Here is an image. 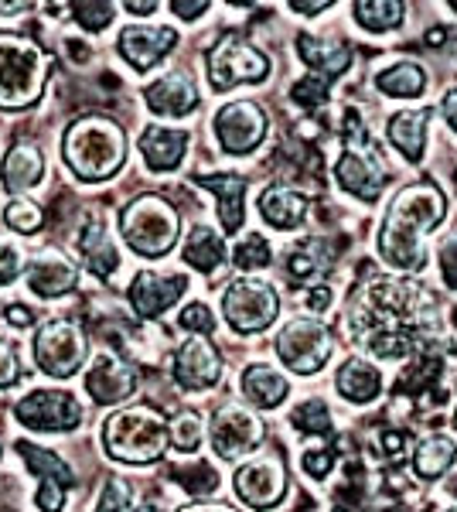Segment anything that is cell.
<instances>
[{"label": "cell", "mask_w": 457, "mask_h": 512, "mask_svg": "<svg viewBox=\"0 0 457 512\" xmlns=\"http://www.w3.org/2000/svg\"><path fill=\"white\" fill-rule=\"evenodd\" d=\"M157 4H127V11H134V14H151Z\"/></svg>", "instance_id": "57"}, {"label": "cell", "mask_w": 457, "mask_h": 512, "mask_svg": "<svg viewBox=\"0 0 457 512\" xmlns=\"http://www.w3.org/2000/svg\"><path fill=\"white\" fill-rule=\"evenodd\" d=\"M144 99L157 117H188V113L198 106V89L188 72L174 69L168 76L157 79L154 86H147Z\"/></svg>", "instance_id": "22"}, {"label": "cell", "mask_w": 457, "mask_h": 512, "mask_svg": "<svg viewBox=\"0 0 457 512\" xmlns=\"http://www.w3.org/2000/svg\"><path fill=\"white\" fill-rule=\"evenodd\" d=\"M79 253L82 260H86V267L93 270L99 280H110L116 274V267H120V253H116V243L106 233L103 219L99 216H89L82 222L79 229Z\"/></svg>", "instance_id": "23"}, {"label": "cell", "mask_w": 457, "mask_h": 512, "mask_svg": "<svg viewBox=\"0 0 457 512\" xmlns=\"http://www.w3.org/2000/svg\"><path fill=\"white\" fill-rule=\"evenodd\" d=\"M72 11H76V21L86 31H103L106 24L113 21L116 7L113 4H72Z\"/></svg>", "instance_id": "45"}, {"label": "cell", "mask_w": 457, "mask_h": 512, "mask_svg": "<svg viewBox=\"0 0 457 512\" xmlns=\"http://www.w3.org/2000/svg\"><path fill=\"white\" fill-rule=\"evenodd\" d=\"M178 512H236V509L222 506V502H198V506H185V509H178Z\"/></svg>", "instance_id": "55"}, {"label": "cell", "mask_w": 457, "mask_h": 512, "mask_svg": "<svg viewBox=\"0 0 457 512\" xmlns=\"http://www.w3.org/2000/svg\"><path fill=\"white\" fill-rule=\"evenodd\" d=\"M434 297L413 280H376L355 297L352 338L379 359H403L437 325Z\"/></svg>", "instance_id": "1"}, {"label": "cell", "mask_w": 457, "mask_h": 512, "mask_svg": "<svg viewBox=\"0 0 457 512\" xmlns=\"http://www.w3.org/2000/svg\"><path fill=\"white\" fill-rule=\"evenodd\" d=\"M222 315L239 335H256L277 321L280 294L260 277H239L222 294Z\"/></svg>", "instance_id": "7"}, {"label": "cell", "mask_w": 457, "mask_h": 512, "mask_svg": "<svg viewBox=\"0 0 457 512\" xmlns=\"http://www.w3.org/2000/svg\"><path fill=\"white\" fill-rule=\"evenodd\" d=\"M137 512H161L157 506H137Z\"/></svg>", "instance_id": "59"}, {"label": "cell", "mask_w": 457, "mask_h": 512, "mask_svg": "<svg viewBox=\"0 0 457 512\" xmlns=\"http://www.w3.org/2000/svg\"><path fill=\"white\" fill-rule=\"evenodd\" d=\"M185 147H188V130L147 127L140 134V154H144L151 171H174L185 161Z\"/></svg>", "instance_id": "24"}, {"label": "cell", "mask_w": 457, "mask_h": 512, "mask_svg": "<svg viewBox=\"0 0 457 512\" xmlns=\"http://www.w3.org/2000/svg\"><path fill=\"white\" fill-rule=\"evenodd\" d=\"M202 188H209L219 198V222L226 233H236L246 219V178L243 175H195Z\"/></svg>", "instance_id": "25"}, {"label": "cell", "mask_w": 457, "mask_h": 512, "mask_svg": "<svg viewBox=\"0 0 457 512\" xmlns=\"http://www.w3.org/2000/svg\"><path fill=\"white\" fill-rule=\"evenodd\" d=\"M178 45L174 28H147V24H130L120 31V55L134 65L137 72L154 69L171 48Z\"/></svg>", "instance_id": "20"}, {"label": "cell", "mask_w": 457, "mask_h": 512, "mask_svg": "<svg viewBox=\"0 0 457 512\" xmlns=\"http://www.w3.org/2000/svg\"><path fill=\"white\" fill-rule=\"evenodd\" d=\"M338 393L345 396L348 403H372L382 390V376L372 362L365 359H348L335 376Z\"/></svg>", "instance_id": "30"}, {"label": "cell", "mask_w": 457, "mask_h": 512, "mask_svg": "<svg viewBox=\"0 0 457 512\" xmlns=\"http://www.w3.org/2000/svg\"><path fill=\"white\" fill-rule=\"evenodd\" d=\"M232 263H236L239 270H260L270 263V243L263 239L260 233H249L236 243V250H232Z\"/></svg>", "instance_id": "39"}, {"label": "cell", "mask_w": 457, "mask_h": 512, "mask_svg": "<svg viewBox=\"0 0 457 512\" xmlns=\"http://www.w3.org/2000/svg\"><path fill=\"white\" fill-rule=\"evenodd\" d=\"M263 441V420L239 403H226L212 417V448L219 458H243Z\"/></svg>", "instance_id": "15"}, {"label": "cell", "mask_w": 457, "mask_h": 512, "mask_svg": "<svg viewBox=\"0 0 457 512\" xmlns=\"http://www.w3.org/2000/svg\"><path fill=\"white\" fill-rule=\"evenodd\" d=\"M185 287H188L185 274H154V270H144V274L130 280L127 297L140 318H161L185 294Z\"/></svg>", "instance_id": "19"}, {"label": "cell", "mask_w": 457, "mask_h": 512, "mask_svg": "<svg viewBox=\"0 0 457 512\" xmlns=\"http://www.w3.org/2000/svg\"><path fill=\"white\" fill-rule=\"evenodd\" d=\"M171 11L178 14V18H185V21H195L198 14H205V11H209V4H205V0H198V4H181V0H174V4H171Z\"/></svg>", "instance_id": "51"}, {"label": "cell", "mask_w": 457, "mask_h": 512, "mask_svg": "<svg viewBox=\"0 0 457 512\" xmlns=\"http://www.w3.org/2000/svg\"><path fill=\"white\" fill-rule=\"evenodd\" d=\"M21 379V359H18V345L11 338H0V390L14 386Z\"/></svg>", "instance_id": "48"}, {"label": "cell", "mask_w": 457, "mask_h": 512, "mask_svg": "<svg viewBox=\"0 0 457 512\" xmlns=\"http://www.w3.org/2000/svg\"><path fill=\"white\" fill-rule=\"evenodd\" d=\"M355 21L359 28L372 31V35H386V31L403 24V4L400 0H376V4H355Z\"/></svg>", "instance_id": "35"}, {"label": "cell", "mask_w": 457, "mask_h": 512, "mask_svg": "<svg viewBox=\"0 0 457 512\" xmlns=\"http://www.w3.org/2000/svg\"><path fill=\"white\" fill-rule=\"evenodd\" d=\"M437 260H440V277H444V284L451 287V291H457V229L440 239Z\"/></svg>", "instance_id": "46"}, {"label": "cell", "mask_w": 457, "mask_h": 512, "mask_svg": "<svg viewBox=\"0 0 457 512\" xmlns=\"http://www.w3.org/2000/svg\"><path fill=\"white\" fill-rule=\"evenodd\" d=\"M328 267H331V260H328V250H324V243H321V239H307L301 250L290 253L287 277L297 280V284H304V280L324 274Z\"/></svg>", "instance_id": "36"}, {"label": "cell", "mask_w": 457, "mask_h": 512, "mask_svg": "<svg viewBox=\"0 0 457 512\" xmlns=\"http://www.w3.org/2000/svg\"><path fill=\"white\" fill-rule=\"evenodd\" d=\"M243 393L253 407L273 410L287 400L290 383H287V376H280L277 369L267 366V362H256V366H249L243 373Z\"/></svg>", "instance_id": "28"}, {"label": "cell", "mask_w": 457, "mask_h": 512, "mask_svg": "<svg viewBox=\"0 0 457 512\" xmlns=\"http://www.w3.org/2000/svg\"><path fill=\"white\" fill-rule=\"evenodd\" d=\"M294 11H301V14H307V18H314V14H321V11H328V0H318V4H290Z\"/></svg>", "instance_id": "56"}, {"label": "cell", "mask_w": 457, "mask_h": 512, "mask_svg": "<svg viewBox=\"0 0 457 512\" xmlns=\"http://www.w3.org/2000/svg\"><path fill=\"white\" fill-rule=\"evenodd\" d=\"M427 86V72L417 62H396L376 72V89L393 99H413Z\"/></svg>", "instance_id": "33"}, {"label": "cell", "mask_w": 457, "mask_h": 512, "mask_svg": "<svg viewBox=\"0 0 457 512\" xmlns=\"http://www.w3.org/2000/svg\"><path fill=\"white\" fill-rule=\"evenodd\" d=\"M304 472L311 478H324L331 472V465H335V454H331V448H314V451H304L301 458Z\"/></svg>", "instance_id": "49"}, {"label": "cell", "mask_w": 457, "mask_h": 512, "mask_svg": "<svg viewBox=\"0 0 457 512\" xmlns=\"http://www.w3.org/2000/svg\"><path fill=\"white\" fill-rule=\"evenodd\" d=\"M137 369L123 362L116 352H99L86 373V393L103 407H116V403L130 400L137 393Z\"/></svg>", "instance_id": "17"}, {"label": "cell", "mask_w": 457, "mask_h": 512, "mask_svg": "<svg viewBox=\"0 0 457 512\" xmlns=\"http://www.w3.org/2000/svg\"><path fill=\"white\" fill-rule=\"evenodd\" d=\"M127 509H130V485H127V478L113 475L110 482L103 485L96 512H127Z\"/></svg>", "instance_id": "43"}, {"label": "cell", "mask_w": 457, "mask_h": 512, "mask_svg": "<svg viewBox=\"0 0 457 512\" xmlns=\"http://www.w3.org/2000/svg\"><path fill=\"white\" fill-rule=\"evenodd\" d=\"M103 444L106 454L123 461V465H154V461L164 458V451L171 444L168 420L147 403L123 407L106 417Z\"/></svg>", "instance_id": "4"}, {"label": "cell", "mask_w": 457, "mask_h": 512, "mask_svg": "<svg viewBox=\"0 0 457 512\" xmlns=\"http://www.w3.org/2000/svg\"><path fill=\"white\" fill-rule=\"evenodd\" d=\"M14 414L28 431L65 434L82 424V407L69 390H35L14 407Z\"/></svg>", "instance_id": "11"}, {"label": "cell", "mask_w": 457, "mask_h": 512, "mask_svg": "<svg viewBox=\"0 0 457 512\" xmlns=\"http://www.w3.org/2000/svg\"><path fill=\"white\" fill-rule=\"evenodd\" d=\"M24 280H28V287L38 297H62L76 287L79 267L58 250H45V253H38L28 260V267H24Z\"/></svg>", "instance_id": "21"}, {"label": "cell", "mask_w": 457, "mask_h": 512, "mask_svg": "<svg viewBox=\"0 0 457 512\" xmlns=\"http://www.w3.org/2000/svg\"><path fill=\"white\" fill-rule=\"evenodd\" d=\"M290 96H294L297 106H307V110H318V106L328 99V79L324 76H314V72H307L301 82H294V89H290Z\"/></svg>", "instance_id": "42"}, {"label": "cell", "mask_w": 457, "mask_h": 512, "mask_svg": "<svg viewBox=\"0 0 457 512\" xmlns=\"http://www.w3.org/2000/svg\"><path fill=\"white\" fill-rule=\"evenodd\" d=\"M89 342L76 318H52L38 328L35 335V359L48 376L69 379L76 376L86 362Z\"/></svg>", "instance_id": "9"}, {"label": "cell", "mask_w": 457, "mask_h": 512, "mask_svg": "<svg viewBox=\"0 0 457 512\" xmlns=\"http://www.w3.org/2000/svg\"><path fill=\"white\" fill-rule=\"evenodd\" d=\"M215 137L226 154H249L267 137V113L253 99H236L215 113Z\"/></svg>", "instance_id": "13"}, {"label": "cell", "mask_w": 457, "mask_h": 512, "mask_svg": "<svg viewBox=\"0 0 457 512\" xmlns=\"http://www.w3.org/2000/svg\"><path fill=\"white\" fill-rule=\"evenodd\" d=\"M178 325H181V328H188V332H195V335H212V332H215V318H212V311L205 308L202 301L188 304V308L181 311Z\"/></svg>", "instance_id": "47"}, {"label": "cell", "mask_w": 457, "mask_h": 512, "mask_svg": "<svg viewBox=\"0 0 457 512\" xmlns=\"http://www.w3.org/2000/svg\"><path fill=\"white\" fill-rule=\"evenodd\" d=\"M440 113H444V120H447V127L457 134V89H451L444 99H440Z\"/></svg>", "instance_id": "52"}, {"label": "cell", "mask_w": 457, "mask_h": 512, "mask_svg": "<svg viewBox=\"0 0 457 512\" xmlns=\"http://www.w3.org/2000/svg\"><path fill=\"white\" fill-rule=\"evenodd\" d=\"M335 352L331 328L318 318H290L277 335V355L297 376H314Z\"/></svg>", "instance_id": "8"}, {"label": "cell", "mask_w": 457, "mask_h": 512, "mask_svg": "<svg viewBox=\"0 0 457 512\" xmlns=\"http://www.w3.org/2000/svg\"><path fill=\"white\" fill-rule=\"evenodd\" d=\"M335 181L348 195L362 198V202H376L389 175L382 158L369 147V140H352V144H345V154L335 164Z\"/></svg>", "instance_id": "12"}, {"label": "cell", "mask_w": 457, "mask_h": 512, "mask_svg": "<svg viewBox=\"0 0 457 512\" xmlns=\"http://www.w3.org/2000/svg\"><path fill=\"white\" fill-rule=\"evenodd\" d=\"M382 448H386V454H400V448H403V434H393V431H386L382 434Z\"/></svg>", "instance_id": "54"}, {"label": "cell", "mask_w": 457, "mask_h": 512, "mask_svg": "<svg viewBox=\"0 0 457 512\" xmlns=\"http://www.w3.org/2000/svg\"><path fill=\"white\" fill-rule=\"evenodd\" d=\"M447 512H457V506H454V509H447Z\"/></svg>", "instance_id": "62"}, {"label": "cell", "mask_w": 457, "mask_h": 512, "mask_svg": "<svg viewBox=\"0 0 457 512\" xmlns=\"http://www.w3.org/2000/svg\"><path fill=\"white\" fill-rule=\"evenodd\" d=\"M386 134L406 161H420L423 158V140H427V110L396 113V117L389 120Z\"/></svg>", "instance_id": "32"}, {"label": "cell", "mask_w": 457, "mask_h": 512, "mask_svg": "<svg viewBox=\"0 0 457 512\" xmlns=\"http://www.w3.org/2000/svg\"><path fill=\"white\" fill-rule=\"evenodd\" d=\"M168 434H171V444L178 451H185V454H191L198 448V444H202V417L198 414H178L168 424Z\"/></svg>", "instance_id": "41"}, {"label": "cell", "mask_w": 457, "mask_h": 512, "mask_svg": "<svg viewBox=\"0 0 457 512\" xmlns=\"http://www.w3.org/2000/svg\"><path fill=\"white\" fill-rule=\"evenodd\" d=\"M331 304V291L328 287H311V294H307V308L311 311H324Z\"/></svg>", "instance_id": "53"}, {"label": "cell", "mask_w": 457, "mask_h": 512, "mask_svg": "<svg viewBox=\"0 0 457 512\" xmlns=\"http://www.w3.org/2000/svg\"><path fill=\"white\" fill-rule=\"evenodd\" d=\"M297 52L301 59L311 65L314 76H324V79H335L342 76L352 62V52L342 41H328V38H311V35H301L297 38Z\"/></svg>", "instance_id": "27"}, {"label": "cell", "mask_w": 457, "mask_h": 512, "mask_svg": "<svg viewBox=\"0 0 457 512\" xmlns=\"http://www.w3.org/2000/svg\"><path fill=\"white\" fill-rule=\"evenodd\" d=\"M14 11H28V4H0V14H14Z\"/></svg>", "instance_id": "58"}, {"label": "cell", "mask_w": 457, "mask_h": 512, "mask_svg": "<svg viewBox=\"0 0 457 512\" xmlns=\"http://www.w3.org/2000/svg\"><path fill=\"white\" fill-rule=\"evenodd\" d=\"M171 478L178 485H185V489L191 495H205V492H212L215 485H219V475L212 472L205 461H195V465H178V468H171Z\"/></svg>", "instance_id": "40"}, {"label": "cell", "mask_w": 457, "mask_h": 512, "mask_svg": "<svg viewBox=\"0 0 457 512\" xmlns=\"http://www.w3.org/2000/svg\"><path fill=\"white\" fill-rule=\"evenodd\" d=\"M457 461V444L451 441L447 434H430L423 437L417 444V451H413V472L420 478H427V482H437L440 475L447 472Z\"/></svg>", "instance_id": "31"}, {"label": "cell", "mask_w": 457, "mask_h": 512, "mask_svg": "<svg viewBox=\"0 0 457 512\" xmlns=\"http://www.w3.org/2000/svg\"><path fill=\"white\" fill-rule=\"evenodd\" d=\"M236 495L249 509H273L287 495V468L277 454H260L236 472Z\"/></svg>", "instance_id": "14"}, {"label": "cell", "mask_w": 457, "mask_h": 512, "mask_svg": "<svg viewBox=\"0 0 457 512\" xmlns=\"http://www.w3.org/2000/svg\"><path fill=\"white\" fill-rule=\"evenodd\" d=\"M260 216L273 229H297L307 219V198L290 192L287 185H270L260 195Z\"/></svg>", "instance_id": "29"}, {"label": "cell", "mask_w": 457, "mask_h": 512, "mask_svg": "<svg viewBox=\"0 0 457 512\" xmlns=\"http://www.w3.org/2000/svg\"><path fill=\"white\" fill-rule=\"evenodd\" d=\"M447 216V198L434 181H413L393 198L379 233V253L389 267L400 270H423L427 250L423 236L440 226Z\"/></svg>", "instance_id": "2"}, {"label": "cell", "mask_w": 457, "mask_h": 512, "mask_svg": "<svg viewBox=\"0 0 457 512\" xmlns=\"http://www.w3.org/2000/svg\"><path fill=\"white\" fill-rule=\"evenodd\" d=\"M24 267H28L24 253L11 243V239H0V287L18 280L24 274Z\"/></svg>", "instance_id": "44"}, {"label": "cell", "mask_w": 457, "mask_h": 512, "mask_svg": "<svg viewBox=\"0 0 457 512\" xmlns=\"http://www.w3.org/2000/svg\"><path fill=\"white\" fill-rule=\"evenodd\" d=\"M451 489H454V495H457V482H454V485H451Z\"/></svg>", "instance_id": "61"}, {"label": "cell", "mask_w": 457, "mask_h": 512, "mask_svg": "<svg viewBox=\"0 0 457 512\" xmlns=\"http://www.w3.org/2000/svg\"><path fill=\"white\" fill-rule=\"evenodd\" d=\"M7 321H11L14 328H28L31 321H35V311L24 308V304H11V308H7Z\"/></svg>", "instance_id": "50"}, {"label": "cell", "mask_w": 457, "mask_h": 512, "mask_svg": "<svg viewBox=\"0 0 457 512\" xmlns=\"http://www.w3.org/2000/svg\"><path fill=\"white\" fill-rule=\"evenodd\" d=\"M290 424L297 427V431H304V434H331V414H328V407H324V400H304L301 407L290 414Z\"/></svg>", "instance_id": "38"}, {"label": "cell", "mask_w": 457, "mask_h": 512, "mask_svg": "<svg viewBox=\"0 0 457 512\" xmlns=\"http://www.w3.org/2000/svg\"><path fill=\"white\" fill-rule=\"evenodd\" d=\"M18 451H21L24 465H28L31 472L41 478V485H38L41 512H58V509H62V502H65V489H72V485H76L72 468L65 465L55 451L38 448V444H31V441H18Z\"/></svg>", "instance_id": "16"}, {"label": "cell", "mask_w": 457, "mask_h": 512, "mask_svg": "<svg viewBox=\"0 0 457 512\" xmlns=\"http://www.w3.org/2000/svg\"><path fill=\"white\" fill-rule=\"evenodd\" d=\"M174 379L185 390H209L222 379V359L219 349L202 335H191L188 342H181V349L174 352Z\"/></svg>", "instance_id": "18"}, {"label": "cell", "mask_w": 457, "mask_h": 512, "mask_svg": "<svg viewBox=\"0 0 457 512\" xmlns=\"http://www.w3.org/2000/svg\"><path fill=\"white\" fill-rule=\"evenodd\" d=\"M41 175H45V158L35 144H14L4 158V168H0V178H4L7 192H28L35 188Z\"/></svg>", "instance_id": "26"}, {"label": "cell", "mask_w": 457, "mask_h": 512, "mask_svg": "<svg viewBox=\"0 0 457 512\" xmlns=\"http://www.w3.org/2000/svg\"><path fill=\"white\" fill-rule=\"evenodd\" d=\"M178 209L171 202H164L161 195H140L130 205H123L120 212V233L127 239V246L140 256H164L178 243Z\"/></svg>", "instance_id": "6"}, {"label": "cell", "mask_w": 457, "mask_h": 512, "mask_svg": "<svg viewBox=\"0 0 457 512\" xmlns=\"http://www.w3.org/2000/svg\"><path fill=\"white\" fill-rule=\"evenodd\" d=\"M270 76V59L249 41L226 35L209 48V82L215 93L239 86V82H263Z\"/></svg>", "instance_id": "10"}, {"label": "cell", "mask_w": 457, "mask_h": 512, "mask_svg": "<svg viewBox=\"0 0 457 512\" xmlns=\"http://www.w3.org/2000/svg\"><path fill=\"white\" fill-rule=\"evenodd\" d=\"M62 151L69 168L82 181H106L123 168L127 158V137L123 127L110 117H82L69 123L62 140Z\"/></svg>", "instance_id": "3"}, {"label": "cell", "mask_w": 457, "mask_h": 512, "mask_svg": "<svg viewBox=\"0 0 457 512\" xmlns=\"http://www.w3.org/2000/svg\"><path fill=\"white\" fill-rule=\"evenodd\" d=\"M48 79L45 52L31 38L0 35V110H24L41 96Z\"/></svg>", "instance_id": "5"}, {"label": "cell", "mask_w": 457, "mask_h": 512, "mask_svg": "<svg viewBox=\"0 0 457 512\" xmlns=\"http://www.w3.org/2000/svg\"><path fill=\"white\" fill-rule=\"evenodd\" d=\"M451 7H454V11H457V0H451Z\"/></svg>", "instance_id": "60"}, {"label": "cell", "mask_w": 457, "mask_h": 512, "mask_svg": "<svg viewBox=\"0 0 457 512\" xmlns=\"http://www.w3.org/2000/svg\"><path fill=\"white\" fill-rule=\"evenodd\" d=\"M185 260H188V267L202 270V274H212V270L222 267V260H226V239L209 226H195L185 239Z\"/></svg>", "instance_id": "34"}, {"label": "cell", "mask_w": 457, "mask_h": 512, "mask_svg": "<svg viewBox=\"0 0 457 512\" xmlns=\"http://www.w3.org/2000/svg\"><path fill=\"white\" fill-rule=\"evenodd\" d=\"M4 222L7 229H14V233H38L41 222H45V212H41L38 202H31V198H11L4 209Z\"/></svg>", "instance_id": "37"}]
</instances>
